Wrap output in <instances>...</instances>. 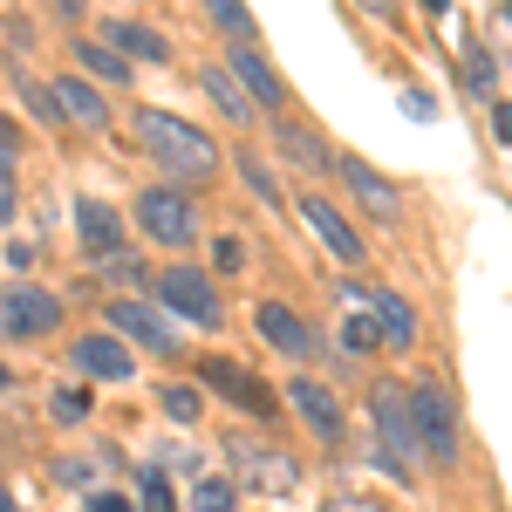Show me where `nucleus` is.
Segmentation results:
<instances>
[{
    "label": "nucleus",
    "instance_id": "obj_24",
    "mask_svg": "<svg viewBox=\"0 0 512 512\" xmlns=\"http://www.w3.org/2000/svg\"><path fill=\"white\" fill-rule=\"evenodd\" d=\"M376 342H383V335H376V321H369V308L342 321V349H349V355H369Z\"/></svg>",
    "mask_w": 512,
    "mask_h": 512
},
{
    "label": "nucleus",
    "instance_id": "obj_26",
    "mask_svg": "<svg viewBox=\"0 0 512 512\" xmlns=\"http://www.w3.org/2000/svg\"><path fill=\"white\" fill-rule=\"evenodd\" d=\"M465 82H472L478 96H492V82H499V69H492V55H485V48H465Z\"/></svg>",
    "mask_w": 512,
    "mask_h": 512
},
{
    "label": "nucleus",
    "instance_id": "obj_9",
    "mask_svg": "<svg viewBox=\"0 0 512 512\" xmlns=\"http://www.w3.org/2000/svg\"><path fill=\"white\" fill-rule=\"evenodd\" d=\"M335 171H342V185H349V192L362 198V205H369V212H376L383 226H396V219H403V192H396V185L383 178V171H376V164H362V158H335Z\"/></svg>",
    "mask_w": 512,
    "mask_h": 512
},
{
    "label": "nucleus",
    "instance_id": "obj_5",
    "mask_svg": "<svg viewBox=\"0 0 512 512\" xmlns=\"http://www.w3.org/2000/svg\"><path fill=\"white\" fill-rule=\"evenodd\" d=\"M137 226L151 239H164V246H185V239L198 233V205L185 192H171V185H158V192L137 198Z\"/></svg>",
    "mask_w": 512,
    "mask_h": 512
},
{
    "label": "nucleus",
    "instance_id": "obj_15",
    "mask_svg": "<svg viewBox=\"0 0 512 512\" xmlns=\"http://www.w3.org/2000/svg\"><path fill=\"white\" fill-rule=\"evenodd\" d=\"M110 328H117V335H130V342H144V349H158V355L178 349V335H171V328H164L144 301H117V308H110Z\"/></svg>",
    "mask_w": 512,
    "mask_h": 512
},
{
    "label": "nucleus",
    "instance_id": "obj_16",
    "mask_svg": "<svg viewBox=\"0 0 512 512\" xmlns=\"http://www.w3.org/2000/svg\"><path fill=\"white\" fill-rule=\"evenodd\" d=\"M76 233L89 253H103V260H117V246H123V219L103 205V198H82L76 205Z\"/></svg>",
    "mask_w": 512,
    "mask_h": 512
},
{
    "label": "nucleus",
    "instance_id": "obj_21",
    "mask_svg": "<svg viewBox=\"0 0 512 512\" xmlns=\"http://www.w3.org/2000/svg\"><path fill=\"white\" fill-rule=\"evenodd\" d=\"M76 62H82V76H96V82H123L130 76V62H123L117 48H103V41H82Z\"/></svg>",
    "mask_w": 512,
    "mask_h": 512
},
{
    "label": "nucleus",
    "instance_id": "obj_25",
    "mask_svg": "<svg viewBox=\"0 0 512 512\" xmlns=\"http://www.w3.org/2000/svg\"><path fill=\"white\" fill-rule=\"evenodd\" d=\"M233 499H239V492L226 485V478H205V485L192 492V506H198V512H233Z\"/></svg>",
    "mask_w": 512,
    "mask_h": 512
},
{
    "label": "nucleus",
    "instance_id": "obj_20",
    "mask_svg": "<svg viewBox=\"0 0 512 512\" xmlns=\"http://www.w3.org/2000/svg\"><path fill=\"white\" fill-rule=\"evenodd\" d=\"M280 144H287V158H294V164H308V171L335 164V158H328V144H321L315 130H301V123H287V117H280Z\"/></svg>",
    "mask_w": 512,
    "mask_h": 512
},
{
    "label": "nucleus",
    "instance_id": "obj_32",
    "mask_svg": "<svg viewBox=\"0 0 512 512\" xmlns=\"http://www.w3.org/2000/svg\"><path fill=\"white\" fill-rule=\"evenodd\" d=\"M0 219H14V164L0 158Z\"/></svg>",
    "mask_w": 512,
    "mask_h": 512
},
{
    "label": "nucleus",
    "instance_id": "obj_11",
    "mask_svg": "<svg viewBox=\"0 0 512 512\" xmlns=\"http://www.w3.org/2000/svg\"><path fill=\"white\" fill-rule=\"evenodd\" d=\"M260 335H267V342H274V349H287V355H301V362H308V355L321 349V335H315V321L308 315H294V308H280V301H267V308H260Z\"/></svg>",
    "mask_w": 512,
    "mask_h": 512
},
{
    "label": "nucleus",
    "instance_id": "obj_18",
    "mask_svg": "<svg viewBox=\"0 0 512 512\" xmlns=\"http://www.w3.org/2000/svg\"><path fill=\"white\" fill-rule=\"evenodd\" d=\"M55 110H62V117H76V123H89V130H103V123H110V103L89 89V76H62V82H55Z\"/></svg>",
    "mask_w": 512,
    "mask_h": 512
},
{
    "label": "nucleus",
    "instance_id": "obj_33",
    "mask_svg": "<svg viewBox=\"0 0 512 512\" xmlns=\"http://www.w3.org/2000/svg\"><path fill=\"white\" fill-rule=\"evenodd\" d=\"M492 130H499V144H512V103H499V110H492Z\"/></svg>",
    "mask_w": 512,
    "mask_h": 512
},
{
    "label": "nucleus",
    "instance_id": "obj_7",
    "mask_svg": "<svg viewBox=\"0 0 512 512\" xmlns=\"http://www.w3.org/2000/svg\"><path fill=\"white\" fill-rule=\"evenodd\" d=\"M55 321H62V301H55L48 287H7V294H0V328L21 335V342H28V335H48Z\"/></svg>",
    "mask_w": 512,
    "mask_h": 512
},
{
    "label": "nucleus",
    "instance_id": "obj_6",
    "mask_svg": "<svg viewBox=\"0 0 512 512\" xmlns=\"http://www.w3.org/2000/svg\"><path fill=\"white\" fill-rule=\"evenodd\" d=\"M198 376H205L212 390L226 396V403H239V410H253L260 424H274V410H280V403H274V390H267L260 376H246L239 362H226V355H212V362H198Z\"/></svg>",
    "mask_w": 512,
    "mask_h": 512
},
{
    "label": "nucleus",
    "instance_id": "obj_37",
    "mask_svg": "<svg viewBox=\"0 0 512 512\" xmlns=\"http://www.w3.org/2000/svg\"><path fill=\"white\" fill-rule=\"evenodd\" d=\"M424 7H431V14H444V0H424Z\"/></svg>",
    "mask_w": 512,
    "mask_h": 512
},
{
    "label": "nucleus",
    "instance_id": "obj_8",
    "mask_svg": "<svg viewBox=\"0 0 512 512\" xmlns=\"http://www.w3.org/2000/svg\"><path fill=\"white\" fill-rule=\"evenodd\" d=\"M287 403H294V417H301L321 444H342V403H335V390H328V383L294 376V383H287Z\"/></svg>",
    "mask_w": 512,
    "mask_h": 512
},
{
    "label": "nucleus",
    "instance_id": "obj_2",
    "mask_svg": "<svg viewBox=\"0 0 512 512\" xmlns=\"http://www.w3.org/2000/svg\"><path fill=\"white\" fill-rule=\"evenodd\" d=\"M410 424H417L424 458L458 465V410H451V396H444V383H437V376H417V383H410Z\"/></svg>",
    "mask_w": 512,
    "mask_h": 512
},
{
    "label": "nucleus",
    "instance_id": "obj_4",
    "mask_svg": "<svg viewBox=\"0 0 512 512\" xmlns=\"http://www.w3.org/2000/svg\"><path fill=\"white\" fill-rule=\"evenodd\" d=\"M158 294H164V308H171V315L198 321V328H219V321H226V308H219V287L198 274V267H171V274L158 280Z\"/></svg>",
    "mask_w": 512,
    "mask_h": 512
},
{
    "label": "nucleus",
    "instance_id": "obj_31",
    "mask_svg": "<svg viewBox=\"0 0 512 512\" xmlns=\"http://www.w3.org/2000/svg\"><path fill=\"white\" fill-rule=\"evenodd\" d=\"M212 260H219V274H239V267H246V246H239V239H219Z\"/></svg>",
    "mask_w": 512,
    "mask_h": 512
},
{
    "label": "nucleus",
    "instance_id": "obj_14",
    "mask_svg": "<svg viewBox=\"0 0 512 512\" xmlns=\"http://www.w3.org/2000/svg\"><path fill=\"white\" fill-rule=\"evenodd\" d=\"M362 308H369V321H376V335H383L390 349H410V342H417V308H410L403 294H390V287H376V294H362Z\"/></svg>",
    "mask_w": 512,
    "mask_h": 512
},
{
    "label": "nucleus",
    "instance_id": "obj_19",
    "mask_svg": "<svg viewBox=\"0 0 512 512\" xmlns=\"http://www.w3.org/2000/svg\"><path fill=\"white\" fill-rule=\"evenodd\" d=\"M110 41H117V55H144V62H164V55H171V48H164V35L137 28V21H110Z\"/></svg>",
    "mask_w": 512,
    "mask_h": 512
},
{
    "label": "nucleus",
    "instance_id": "obj_38",
    "mask_svg": "<svg viewBox=\"0 0 512 512\" xmlns=\"http://www.w3.org/2000/svg\"><path fill=\"white\" fill-rule=\"evenodd\" d=\"M506 28H512V0H506Z\"/></svg>",
    "mask_w": 512,
    "mask_h": 512
},
{
    "label": "nucleus",
    "instance_id": "obj_30",
    "mask_svg": "<svg viewBox=\"0 0 512 512\" xmlns=\"http://www.w3.org/2000/svg\"><path fill=\"white\" fill-rule=\"evenodd\" d=\"M239 171H246V185H253V192H260V198H274V178H267V164L253 158V151L239 158Z\"/></svg>",
    "mask_w": 512,
    "mask_h": 512
},
{
    "label": "nucleus",
    "instance_id": "obj_39",
    "mask_svg": "<svg viewBox=\"0 0 512 512\" xmlns=\"http://www.w3.org/2000/svg\"><path fill=\"white\" fill-rule=\"evenodd\" d=\"M369 7H390V0H369Z\"/></svg>",
    "mask_w": 512,
    "mask_h": 512
},
{
    "label": "nucleus",
    "instance_id": "obj_3",
    "mask_svg": "<svg viewBox=\"0 0 512 512\" xmlns=\"http://www.w3.org/2000/svg\"><path fill=\"white\" fill-rule=\"evenodd\" d=\"M369 417H376V437H383V465L390 472H417L424 444H417V424H410V390L403 383H376Z\"/></svg>",
    "mask_w": 512,
    "mask_h": 512
},
{
    "label": "nucleus",
    "instance_id": "obj_17",
    "mask_svg": "<svg viewBox=\"0 0 512 512\" xmlns=\"http://www.w3.org/2000/svg\"><path fill=\"white\" fill-rule=\"evenodd\" d=\"M76 369H89L96 383H123V376H130V349H123L117 335H82L76 342Z\"/></svg>",
    "mask_w": 512,
    "mask_h": 512
},
{
    "label": "nucleus",
    "instance_id": "obj_36",
    "mask_svg": "<svg viewBox=\"0 0 512 512\" xmlns=\"http://www.w3.org/2000/svg\"><path fill=\"white\" fill-rule=\"evenodd\" d=\"M55 7H62V14H76V7H82V0H55Z\"/></svg>",
    "mask_w": 512,
    "mask_h": 512
},
{
    "label": "nucleus",
    "instance_id": "obj_27",
    "mask_svg": "<svg viewBox=\"0 0 512 512\" xmlns=\"http://www.w3.org/2000/svg\"><path fill=\"white\" fill-rule=\"evenodd\" d=\"M144 512H178L171 506V485H164L158 472H144Z\"/></svg>",
    "mask_w": 512,
    "mask_h": 512
},
{
    "label": "nucleus",
    "instance_id": "obj_12",
    "mask_svg": "<svg viewBox=\"0 0 512 512\" xmlns=\"http://www.w3.org/2000/svg\"><path fill=\"white\" fill-rule=\"evenodd\" d=\"M233 465L246 478H260L267 492H287V485H294V458L274 451V444H260V437H233Z\"/></svg>",
    "mask_w": 512,
    "mask_h": 512
},
{
    "label": "nucleus",
    "instance_id": "obj_34",
    "mask_svg": "<svg viewBox=\"0 0 512 512\" xmlns=\"http://www.w3.org/2000/svg\"><path fill=\"white\" fill-rule=\"evenodd\" d=\"M328 512H383L376 499H328Z\"/></svg>",
    "mask_w": 512,
    "mask_h": 512
},
{
    "label": "nucleus",
    "instance_id": "obj_29",
    "mask_svg": "<svg viewBox=\"0 0 512 512\" xmlns=\"http://www.w3.org/2000/svg\"><path fill=\"white\" fill-rule=\"evenodd\" d=\"M164 410H171L178 424H192L198 417V390H164Z\"/></svg>",
    "mask_w": 512,
    "mask_h": 512
},
{
    "label": "nucleus",
    "instance_id": "obj_35",
    "mask_svg": "<svg viewBox=\"0 0 512 512\" xmlns=\"http://www.w3.org/2000/svg\"><path fill=\"white\" fill-rule=\"evenodd\" d=\"M89 512H130V506H123L117 492H96V499H89Z\"/></svg>",
    "mask_w": 512,
    "mask_h": 512
},
{
    "label": "nucleus",
    "instance_id": "obj_22",
    "mask_svg": "<svg viewBox=\"0 0 512 512\" xmlns=\"http://www.w3.org/2000/svg\"><path fill=\"white\" fill-rule=\"evenodd\" d=\"M205 96H212V103H219V110H226L233 123H246V117H253V103H246V89H239V82L226 76V69H205Z\"/></svg>",
    "mask_w": 512,
    "mask_h": 512
},
{
    "label": "nucleus",
    "instance_id": "obj_10",
    "mask_svg": "<svg viewBox=\"0 0 512 512\" xmlns=\"http://www.w3.org/2000/svg\"><path fill=\"white\" fill-rule=\"evenodd\" d=\"M233 82H239V89H253V103H260V110H274V117L287 110V82L260 62V48H253V41H233Z\"/></svg>",
    "mask_w": 512,
    "mask_h": 512
},
{
    "label": "nucleus",
    "instance_id": "obj_28",
    "mask_svg": "<svg viewBox=\"0 0 512 512\" xmlns=\"http://www.w3.org/2000/svg\"><path fill=\"white\" fill-rule=\"evenodd\" d=\"M55 417H62V424H82V417H89V396H82V390H62V396H55Z\"/></svg>",
    "mask_w": 512,
    "mask_h": 512
},
{
    "label": "nucleus",
    "instance_id": "obj_40",
    "mask_svg": "<svg viewBox=\"0 0 512 512\" xmlns=\"http://www.w3.org/2000/svg\"><path fill=\"white\" fill-rule=\"evenodd\" d=\"M0 512H7V506H0Z\"/></svg>",
    "mask_w": 512,
    "mask_h": 512
},
{
    "label": "nucleus",
    "instance_id": "obj_1",
    "mask_svg": "<svg viewBox=\"0 0 512 512\" xmlns=\"http://www.w3.org/2000/svg\"><path fill=\"white\" fill-rule=\"evenodd\" d=\"M137 144H144L164 171H178V178H205V171L219 164V144H212L198 123L171 117V110H137Z\"/></svg>",
    "mask_w": 512,
    "mask_h": 512
},
{
    "label": "nucleus",
    "instance_id": "obj_23",
    "mask_svg": "<svg viewBox=\"0 0 512 512\" xmlns=\"http://www.w3.org/2000/svg\"><path fill=\"white\" fill-rule=\"evenodd\" d=\"M205 14L226 28V35H239V41H253V14H246V0H205Z\"/></svg>",
    "mask_w": 512,
    "mask_h": 512
},
{
    "label": "nucleus",
    "instance_id": "obj_13",
    "mask_svg": "<svg viewBox=\"0 0 512 512\" xmlns=\"http://www.w3.org/2000/svg\"><path fill=\"white\" fill-rule=\"evenodd\" d=\"M301 219H308V226H315L321 239H328V253H335V260H349V267H362V233H355L349 219H342V212H335V205H328V198H301Z\"/></svg>",
    "mask_w": 512,
    "mask_h": 512
}]
</instances>
